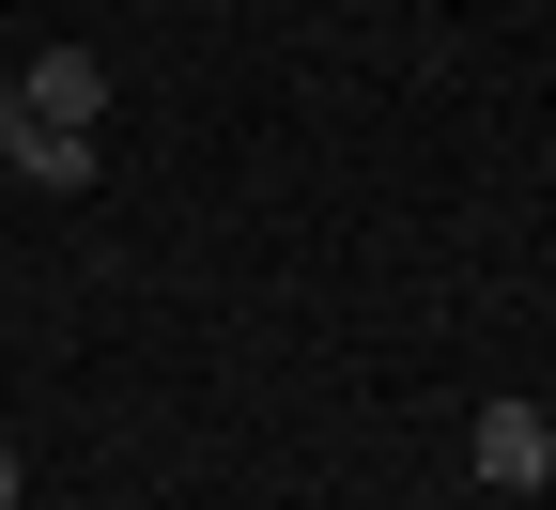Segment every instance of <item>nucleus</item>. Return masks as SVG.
Listing matches in <instances>:
<instances>
[{
  "label": "nucleus",
  "mask_w": 556,
  "mask_h": 510,
  "mask_svg": "<svg viewBox=\"0 0 556 510\" xmlns=\"http://www.w3.org/2000/svg\"><path fill=\"white\" fill-rule=\"evenodd\" d=\"M464 464L495 480V495H541V480H556V418H541V402H479V418H464Z\"/></svg>",
  "instance_id": "obj_1"
},
{
  "label": "nucleus",
  "mask_w": 556,
  "mask_h": 510,
  "mask_svg": "<svg viewBox=\"0 0 556 510\" xmlns=\"http://www.w3.org/2000/svg\"><path fill=\"white\" fill-rule=\"evenodd\" d=\"M16 109H31V124H109V62H93V47H31V62H16Z\"/></svg>",
  "instance_id": "obj_2"
},
{
  "label": "nucleus",
  "mask_w": 556,
  "mask_h": 510,
  "mask_svg": "<svg viewBox=\"0 0 556 510\" xmlns=\"http://www.w3.org/2000/svg\"><path fill=\"white\" fill-rule=\"evenodd\" d=\"M16 186L78 201V186H93V124H31V139H16Z\"/></svg>",
  "instance_id": "obj_3"
},
{
  "label": "nucleus",
  "mask_w": 556,
  "mask_h": 510,
  "mask_svg": "<svg viewBox=\"0 0 556 510\" xmlns=\"http://www.w3.org/2000/svg\"><path fill=\"white\" fill-rule=\"evenodd\" d=\"M16 139H31V109H16V78H0V171H16Z\"/></svg>",
  "instance_id": "obj_4"
},
{
  "label": "nucleus",
  "mask_w": 556,
  "mask_h": 510,
  "mask_svg": "<svg viewBox=\"0 0 556 510\" xmlns=\"http://www.w3.org/2000/svg\"><path fill=\"white\" fill-rule=\"evenodd\" d=\"M0 510H16V449H0Z\"/></svg>",
  "instance_id": "obj_5"
}]
</instances>
